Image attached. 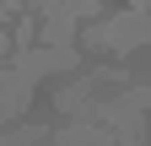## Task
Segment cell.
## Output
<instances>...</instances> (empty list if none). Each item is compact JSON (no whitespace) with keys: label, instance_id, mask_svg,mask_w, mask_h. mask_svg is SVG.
<instances>
[{"label":"cell","instance_id":"1","mask_svg":"<svg viewBox=\"0 0 151 146\" xmlns=\"http://www.w3.org/2000/svg\"><path fill=\"white\" fill-rule=\"evenodd\" d=\"M119 92H129V70H119V65H92V70L70 76L60 92H54V108L70 114V119H97V108L108 98H119Z\"/></svg>","mask_w":151,"mask_h":146},{"label":"cell","instance_id":"2","mask_svg":"<svg viewBox=\"0 0 151 146\" xmlns=\"http://www.w3.org/2000/svg\"><path fill=\"white\" fill-rule=\"evenodd\" d=\"M140 43H151V16L146 11H119V16H103V22L81 27V49H92V54H129Z\"/></svg>","mask_w":151,"mask_h":146},{"label":"cell","instance_id":"3","mask_svg":"<svg viewBox=\"0 0 151 146\" xmlns=\"http://www.w3.org/2000/svg\"><path fill=\"white\" fill-rule=\"evenodd\" d=\"M129 11H146V16H151V0H129Z\"/></svg>","mask_w":151,"mask_h":146}]
</instances>
